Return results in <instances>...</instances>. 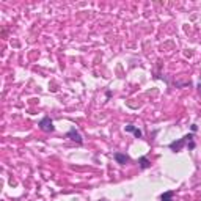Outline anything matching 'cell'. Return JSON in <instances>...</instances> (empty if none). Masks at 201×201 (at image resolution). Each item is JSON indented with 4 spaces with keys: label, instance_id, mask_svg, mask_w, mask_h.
<instances>
[{
    "label": "cell",
    "instance_id": "cell-1",
    "mask_svg": "<svg viewBox=\"0 0 201 201\" xmlns=\"http://www.w3.org/2000/svg\"><path fill=\"white\" fill-rule=\"evenodd\" d=\"M39 127H41L42 130H46V132H53V123H52V119L49 118V116H44V118L39 121Z\"/></svg>",
    "mask_w": 201,
    "mask_h": 201
},
{
    "label": "cell",
    "instance_id": "cell-2",
    "mask_svg": "<svg viewBox=\"0 0 201 201\" xmlns=\"http://www.w3.org/2000/svg\"><path fill=\"white\" fill-rule=\"evenodd\" d=\"M68 137H69L71 140H74V142H77V143H82V142H83V140H82V135H80V134L76 130V127H72V129L68 132Z\"/></svg>",
    "mask_w": 201,
    "mask_h": 201
},
{
    "label": "cell",
    "instance_id": "cell-3",
    "mask_svg": "<svg viewBox=\"0 0 201 201\" xmlns=\"http://www.w3.org/2000/svg\"><path fill=\"white\" fill-rule=\"evenodd\" d=\"M185 145V138H181V140H177V142H173V143H170V148H171L173 151H181L182 149V146Z\"/></svg>",
    "mask_w": 201,
    "mask_h": 201
},
{
    "label": "cell",
    "instance_id": "cell-4",
    "mask_svg": "<svg viewBox=\"0 0 201 201\" xmlns=\"http://www.w3.org/2000/svg\"><path fill=\"white\" fill-rule=\"evenodd\" d=\"M126 132H134V135H135L137 137V138H142V135H143V134H142V130H140V129H137V127H134V126H126Z\"/></svg>",
    "mask_w": 201,
    "mask_h": 201
},
{
    "label": "cell",
    "instance_id": "cell-5",
    "mask_svg": "<svg viewBox=\"0 0 201 201\" xmlns=\"http://www.w3.org/2000/svg\"><path fill=\"white\" fill-rule=\"evenodd\" d=\"M115 159H116V162H118V163H126V162H129V157L124 156V154H119V152L115 154Z\"/></svg>",
    "mask_w": 201,
    "mask_h": 201
},
{
    "label": "cell",
    "instance_id": "cell-6",
    "mask_svg": "<svg viewBox=\"0 0 201 201\" xmlns=\"http://www.w3.org/2000/svg\"><path fill=\"white\" fill-rule=\"evenodd\" d=\"M138 162H140V167H142L143 170H145V168H149V167H151V162L146 159V157H140Z\"/></svg>",
    "mask_w": 201,
    "mask_h": 201
},
{
    "label": "cell",
    "instance_id": "cell-7",
    "mask_svg": "<svg viewBox=\"0 0 201 201\" xmlns=\"http://www.w3.org/2000/svg\"><path fill=\"white\" fill-rule=\"evenodd\" d=\"M171 196H173V192H165L160 200H162V201H171Z\"/></svg>",
    "mask_w": 201,
    "mask_h": 201
},
{
    "label": "cell",
    "instance_id": "cell-8",
    "mask_svg": "<svg viewBox=\"0 0 201 201\" xmlns=\"http://www.w3.org/2000/svg\"><path fill=\"white\" fill-rule=\"evenodd\" d=\"M198 90H200V93H201V83H200V85H198Z\"/></svg>",
    "mask_w": 201,
    "mask_h": 201
},
{
    "label": "cell",
    "instance_id": "cell-9",
    "mask_svg": "<svg viewBox=\"0 0 201 201\" xmlns=\"http://www.w3.org/2000/svg\"><path fill=\"white\" fill-rule=\"evenodd\" d=\"M102 201H105V200H102Z\"/></svg>",
    "mask_w": 201,
    "mask_h": 201
}]
</instances>
